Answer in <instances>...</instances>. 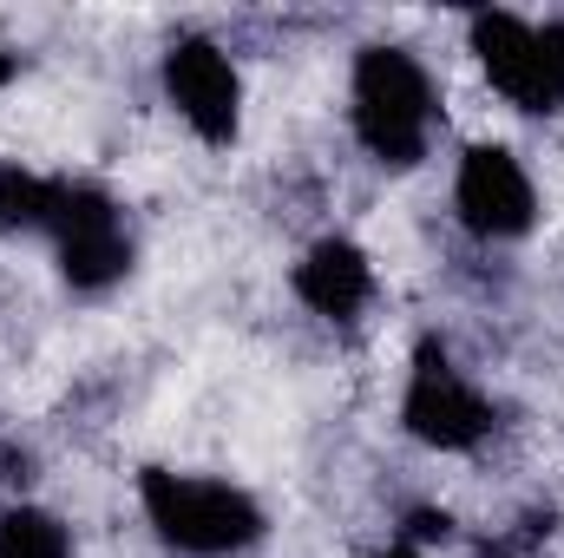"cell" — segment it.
<instances>
[{
    "label": "cell",
    "instance_id": "cell-1",
    "mask_svg": "<svg viewBox=\"0 0 564 558\" xmlns=\"http://www.w3.org/2000/svg\"><path fill=\"white\" fill-rule=\"evenodd\" d=\"M144 519L158 526L164 546L191 558H224L263 539V506L224 480H197V473H171V466H144L139 473Z\"/></svg>",
    "mask_w": 564,
    "mask_h": 558
},
{
    "label": "cell",
    "instance_id": "cell-2",
    "mask_svg": "<svg viewBox=\"0 0 564 558\" xmlns=\"http://www.w3.org/2000/svg\"><path fill=\"white\" fill-rule=\"evenodd\" d=\"M355 132L394 171H408V164L426 158L433 86H426L414 53H401V46H361V60H355Z\"/></svg>",
    "mask_w": 564,
    "mask_h": 558
},
{
    "label": "cell",
    "instance_id": "cell-3",
    "mask_svg": "<svg viewBox=\"0 0 564 558\" xmlns=\"http://www.w3.org/2000/svg\"><path fill=\"white\" fill-rule=\"evenodd\" d=\"M473 53L486 79L519 106V112H558L564 106V20H519V13H479L473 20Z\"/></svg>",
    "mask_w": 564,
    "mask_h": 558
},
{
    "label": "cell",
    "instance_id": "cell-4",
    "mask_svg": "<svg viewBox=\"0 0 564 558\" xmlns=\"http://www.w3.org/2000/svg\"><path fill=\"white\" fill-rule=\"evenodd\" d=\"M401 420H408L414 440L440 447V453H459V447H479V440H486L492 408H486V395L446 362L440 342H421L414 375H408V395H401Z\"/></svg>",
    "mask_w": 564,
    "mask_h": 558
},
{
    "label": "cell",
    "instance_id": "cell-5",
    "mask_svg": "<svg viewBox=\"0 0 564 558\" xmlns=\"http://www.w3.org/2000/svg\"><path fill=\"white\" fill-rule=\"evenodd\" d=\"M164 99L177 106V119L204 144H230L243 119V79L230 66V53L217 40H177L164 53Z\"/></svg>",
    "mask_w": 564,
    "mask_h": 558
},
{
    "label": "cell",
    "instance_id": "cell-6",
    "mask_svg": "<svg viewBox=\"0 0 564 558\" xmlns=\"http://www.w3.org/2000/svg\"><path fill=\"white\" fill-rule=\"evenodd\" d=\"M53 250H59V270L73 289H106L132 270V237L112 211L106 191L93 184H66L59 191V211H53Z\"/></svg>",
    "mask_w": 564,
    "mask_h": 558
},
{
    "label": "cell",
    "instance_id": "cell-7",
    "mask_svg": "<svg viewBox=\"0 0 564 558\" xmlns=\"http://www.w3.org/2000/svg\"><path fill=\"white\" fill-rule=\"evenodd\" d=\"M453 204H459V224L473 237H525L532 217H539V191L525 178V164L506 151V144H473L459 158V178H453Z\"/></svg>",
    "mask_w": 564,
    "mask_h": 558
},
{
    "label": "cell",
    "instance_id": "cell-8",
    "mask_svg": "<svg viewBox=\"0 0 564 558\" xmlns=\"http://www.w3.org/2000/svg\"><path fill=\"white\" fill-rule=\"evenodd\" d=\"M295 296H302L315 315L348 322L355 309H368V296H375V270H368V257H361L348 237H322V244L295 264Z\"/></svg>",
    "mask_w": 564,
    "mask_h": 558
},
{
    "label": "cell",
    "instance_id": "cell-9",
    "mask_svg": "<svg viewBox=\"0 0 564 558\" xmlns=\"http://www.w3.org/2000/svg\"><path fill=\"white\" fill-rule=\"evenodd\" d=\"M59 191H66V184H53V178H40V171L0 164V230H53Z\"/></svg>",
    "mask_w": 564,
    "mask_h": 558
},
{
    "label": "cell",
    "instance_id": "cell-10",
    "mask_svg": "<svg viewBox=\"0 0 564 558\" xmlns=\"http://www.w3.org/2000/svg\"><path fill=\"white\" fill-rule=\"evenodd\" d=\"M0 558H73V539L53 513L13 506V513H0Z\"/></svg>",
    "mask_w": 564,
    "mask_h": 558
},
{
    "label": "cell",
    "instance_id": "cell-11",
    "mask_svg": "<svg viewBox=\"0 0 564 558\" xmlns=\"http://www.w3.org/2000/svg\"><path fill=\"white\" fill-rule=\"evenodd\" d=\"M446 513H414V539H446Z\"/></svg>",
    "mask_w": 564,
    "mask_h": 558
},
{
    "label": "cell",
    "instance_id": "cell-12",
    "mask_svg": "<svg viewBox=\"0 0 564 558\" xmlns=\"http://www.w3.org/2000/svg\"><path fill=\"white\" fill-rule=\"evenodd\" d=\"M7 79H13V53H0V93H7Z\"/></svg>",
    "mask_w": 564,
    "mask_h": 558
},
{
    "label": "cell",
    "instance_id": "cell-13",
    "mask_svg": "<svg viewBox=\"0 0 564 558\" xmlns=\"http://www.w3.org/2000/svg\"><path fill=\"white\" fill-rule=\"evenodd\" d=\"M381 558H421V552L414 546H394V552H381Z\"/></svg>",
    "mask_w": 564,
    "mask_h": 558
}]
</instances>
